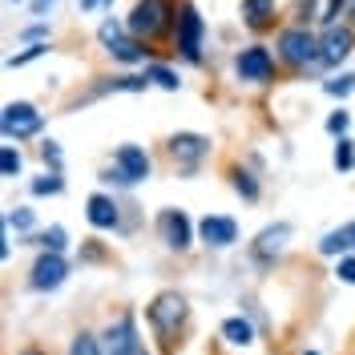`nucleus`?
<instances>
[{
    "instance_id": "1",
    "label": "nucleus",
    "mask_w": 355,
    "mask_h": 355,
    "mask_svg": "<svg viewBox=\"0 0 355 355\" xmlns=\"http://www.w3.org/2000/svg\"><path fill=\"white\" fill-rule=\"evenodd\" d=\"M146 323L157 339V355H178L182 335L190 323V303L182 291H157L154 299L146 303Z\"/></svg>"
},
{
    "instance_id": "2",
    "label": "nucleus",
    "mask_w": 355,
    "mask_h": 355,
    "mask_svg": "<svg viewBox=\"0 0 355 355\" xmlns=\"http://www.w3.org/2000/svg\"><path fill=\"white\" fill-rule=\"evenodd\" d=\"M275 57L279 65L303 77V73H319L323 69V49H319V28L311 24H283L275 28Z\"/></svg>"
},
{
    "instance_id": "3",
    "label": "nucleus",
    "mask_w": 355,
    "mask_h": 355,
    "mask_svg": "<svg viewBox=\"0 0 355 355\" xmlns=\"http://www.w3.org/2000/svg\"><path fill=\"white\" fill-rule=\"evenodd\" d=\"M178 12H182V0H133L130 24L133 37H141L146 44H157V41H174V28H178Z\"/></svg>"
},
{
    "instance_id": "4",
    "label": "nucleus",
    "mask_w": 355,
    "mask_h": 355,
    "mask_svg": "<svg viewBox=\"0 0 355 355\" xmlns=\"http://www.w3.org/2000/svg\"><path fill=\"white\" fill-rule=\"evenodd\" d=\"M279 57L266 49L263 41H250L246 49H239L234 53V73H239V81H246V85H275L279 81Z\"/></svg>"
},
{
    "instance_id": "5",
    "label": "nucleus",
    "mask_w": 355,
    "mask_h": 355,
    "mask_svg": "<svg viewBox=\"0 0 355 355\" xmlns=\"http://www.w3.org/2000/svg\"><path fill=\"white\" fill-rule=\"evenodd\" d=\"M202 37H206V21H202V12L190 4V0H182L178 28H174V49H178V57H182L186 65H202Z\"/></svg>"
},
{
    "instance_id": "6",
    "label": "nucleus",
    "mask_w": 355,
    "mask_h": 355,
    "mask_svg": "<svg viewBox=\"0 0 355 355\" xmlns=\"http://www.w3.org/2000/svg\"><path fill=\"white\" fill-rule=\"evenodd\" d=\"M101 347H105V355H146V343H141L133 311H121V315H113L110 323H105Z\"/></svg>"
},
{
    "instance_id": "7",
    "label": "nucleus",
    "mask_w": 355,
    "mask_h": 355,
    "mask_svg": "<svg viewBox=\"0 0 355 355\" xmlns=\"http://www.w3.org/2000/svg\"><path fill=\"white\" fill-rule=\"evenodd\" d=\"M44 130V113L33 105V101H8L4 113H0V133L4 141H28Z\"/></svg>"
},
{
    "instance_id": "8",
    "label": "nucleus",
    "mask_w": 355,
    "mask_h": 355,
    "mask_svg": "<svg viewBox=\"0 0 355 355\" xmlns=\"http://www.w3.org/2000/svg\"><path fill=\"white\" fill-rule=\"evenodd\" d=\"M166 154H170V162H174L182 174H194L202 162L210 157V137L206 133H170V141H166Z\"/></svg>"
},
{
    "instance_id": "9",
    "label": "nucleus",
    "mask_w": 355,
    "mask_h": 355,
    "mask_svg": "<svg viewBox=\"0 0 355 355\" xmlns=\"http://www.w3.org/2000/svg\"><path fill=\"white\" fill-rule=\"evenodd\" d=\"M157 234H162V243L170 246L174 254H186L190 246L198 243V226L190 222L186 210H178V206H166L157 214Z\"/></svg>"
},
{
    "instance_id": "10",
    "label": "nucleus",
    "mask_w": 355,
    "mask_h": 355,
    "mask_svg": "<svg viewBox=\"0 0 355 355\" xmlns=\"http://www.w3.org/2000/svg\"><path fill=\"white\" fill-rule=\"evenodd\" d=\"M69 279V259L65 254H57V250H41L37 254V263L28 266V287L49 295V291H61Z\"/></svg>"
},
{
    "instance_id": "11",
    "label": "nucleus",
    "mask_w": 355,
    "mask_h": 355,
    "mask_svg": "<svg viewBox=\"0 0 355 355\" xmlns=\"http://www.w3.org/2000/svg\"><path fill=\"white\" fill-rule=\"evenodd\" d=\"M319 49H323V69H339L355 53V28L347 21L323 24L319 28Z\"/></svg>"
},
{
    "instance_id": "12",
    "label": "nucleus",
    "mask_w": 355,
    "mask_h": 355,
    "mask_svg": "<svg viewBox=\"0 0 355 355\" xmlns=\"http://www.w3.org/2000/svg\"><path fill=\"white\" fill-rule=\"evenodd\" d=\"M291 234H295L291 222H270V226H263V230L254 234V243H250V259L259 266H275V259L287 250Z\"/></svg>"
},
{
    "instance_id": "13",
    "label": "nucleus",
    "mask_w": 355,
    "mask_h": 355,
    "mask_svg": "<svg viewBox=\"0 0 355 355\" xmlns=\"http://www.w3.org/2000/svg\"><path fill=\"white\" fill-rule=\"evenodd\" d=\"M198 243L210 246V250H226V246L239 243V222L230 214H206L198 222Z\"/></svg>"
},
{
    "instance_id": "14",
    "label": "nucleus",
    "mask_w": 355,
    "mask_h": 355,
    "mask_svg": "<svg viewBox=\"0 0 355 355\" xmlns=\"http://www.w3.org/2000/svg\"><path fill=\"white\" fill-rule=\"evenodd\" d=\"M85 218H89L93 230H117V226H121V206H117L113 194L97 190V194L85 198Z\"/></svg>"
},
{
    "instance_id": "15",
    "label": "nucleus",
    "mask_w": 355,
    "mask_h": 355,
    "mask_svg": "<svg viewBox=\"0 0 355 355\" xmlns=\"http://www.w3.org/2000/svg\"><path fill=\"white\" fill-rule=\"evenodd\" d=\"M113 166H121V174L137 186V182H146V178H150V170H154V157L146 154L141 146L125 141V146H117V150H113Z\"/></svg>"
},
{
    "instance_id": "16",
    "label": "nucleus",
    "mask_w": 355,
    "mask_h": 355,
    "mask_svg": "<svg viewBox=\"0 0 355 355\" xmlns=\"http://www.w3.org/2000/svg\"><path fill=\"white\" fill-rule=\"evenodd\" d=\"M243 24L254 37L275 33V24H279V0H243Z\"/></svg>"
},
{
    "instance_id": "17",
    "label": "nucleus",
    "mask_w": 355,
    "mask_h": 355,
    "mask_svg": "<svg viewBox=\"0 0 355 355\" xmlns=\"http://www.w3.org/2000/svg\"><path fill=\"white\" fill-rule=\"evenodd\" d=\"M218 335L230 343V347H254V323H250L246 315H230V319H222Z\"/></svg>"
},
{
    "instance_id": "18",
    "label": "nucleus",
    "mask_w": 355,
    "mask_h": 355,
    "mask_svg": "<svg viewBox=\"0 0 355 355\" xmlns=\"http://www.w3.org/2000/svg\"><path fill=\"white\" fill-rule=\"evenodd\" d=\"M230 190H234L243 202H259V198H263L259 178L250 174V170H243V166H230Z\"/></svg>"
},
{
    "instance_id": "19",
    "label": "nucleus",
    "mask_w": 355,
    "mask_h": 355,
    "mask_svg": "<svg viewBox=\"0 0 355 355\" xmlns=\"http://www.w3.org/2000/svg\"><path fill=\"white\" fill-rule=\"evenodd\" d=\"M24 243L37 246V250H57V254H65V246H69V230L61 226V222H53L49 230H41V234H28Z\"/></svg>"
},
{
    "instance_id": "20",
    "label": "nucleus",
    "mask_w": 355,
    "mask_h": 355,
    "mask_svg": "<svg viewBox=\"0 0 355 355\" xmlns=\"http://www.w3.org/2000/svg\"><path fill=\"white\" fill-rule=\"evenodd\" d=\"M347 250H352V234H347V226L327 230V234L319 239V254H323V259H343Z\"/></svg>"
},
{
    "instance_id": "21",
    "label": "nucleus",
    "mask_w": 355,
    "mask_h": 355,
    "mask_svg": "<svg viewBox=\"0 0 355 355\" xmlns=\"http://www.w3.org/2000/svg\"><path fill=\"white\" fill-rule=\"evenodd\" d=\"M4 226L17 230L21 239H28V234H37V210H28V206H12V210L4 214Z\"/></svg>"
},
{
    "instance_id": "22",
    "label": "nucleus",
    "mask_w": 355,
    "mask_h": 355,
    "mask_svg": "<svg viewBox=\"0 0 355 355\" xmlns=\"http://www.w3.org/2000/svg\"><path fill=\"white\" fill-rule=\"evenodd\" d=\"M33 198H57V194H65V178L61 170H44L41 178H33Z\"/></svg>"
},
{
    "instance_id": "23",
    "label": "nucleus",
    "mask_w": 355,
    "mask_h": 355,
    "mask_svg": "<svg viewBox=\"0 0 355 355\" xmlns=\"http://www.w3.org/2000/svg\"><path fill=\"white\" fill-rule=\"evenodd\" d=\"M150 89V77L141 73V77H133V73H125V77H105V85L97 89V93H146Z\"/></svg>"
},
{
    "instance_id": "24",
    "label": "nucleus",
    "mask_w": 355,
    "mask_h": 355,
    "mask_svg": "<svg viewBox=\"0 0 355 355\" xmlns=\"http://www.w3.org/2000/svg\"><path fill=\"white\" fill-rule=\"evenodd\" d=\"M146 77H150V85L166 89V93H178V89H182L178 73L170 65H162V61H146Z\"/></svg>"
},
{
    "instance_id": "25",
    "label": "nucleus",
    "mask_w": 355,
    "mask_h": 355,
    "mask_svg": "<svg viewBox=\"0 0 355 355\" xmlns=\"http://www.w3.org/2000/svg\"><path fill=\"white\" fill-rule=\"evenodd\" d=\"M323 93H327V97H335V101L352 97V93H355V73H347V69H339V73H331V77L323 81Z\"/></svg>"
},
{
    "instance_id": "26",
    "label": "nucleus",
    "mask_w": 355,
    "mask_h": 355,
    "mask_svg": "<svg viewBox=\"0 0 355 355\" xmlns=\"http://www.w3.org/2000/svg\"><path fill=\"white\" fill-rule=\"evenodd\" d=\"M331 166L339 170V174H352V170H355V141H352V137H335Z\"/></svg>"
},
{
    "instance_id": "27",
    "label": "nucleus",
    "mask_w": 355,
    "mask_h": 355,
    "mask_svg": "<svg viewBox=\"0 0 355 355\" xmlns=\"http://www.w3.org/2000/svg\"><path fill=\"white\" fill-rule=\"evenodd\" d=\"M323 17V0H295L291 4V24H319Z\"/></svg>"
},
{
    "instance_id": "28",
    "label": "nucleus",
    "mask_w": 355,
    "mask_h": 355,
    "mask_svg": "<svg viewBox=\"0 0 355 355\" xmlns=\"http://www.w3.org/2000/svg\"><path fill=\"white\" fill-rule=\"evenodd\" d=\"M65 355H105V347H101V335L77 331L73 339H69V352Z\"/></svg>"
},
{
    "instance_id": "29",
    "label": "nucleus",
    "mask_w": 355,
    "mask_h": 355,
    "mask_svg": "<svg viewBox=\"0 0 355 355\" xmlns=\"http://www.w3.org/2000/svg\"><path fill=\"white\" fill-rule=\"evenodd\" d=\"M21 170H24V157H21V150L8 141V146H0V178H21Z\"/></svg>"
},
{
    "instance_id": "30",
    "label": "nucleus",
    "mask_w": 355,
    "mask_h": 355,
    "mask_svg": "<svg viewBox=\"0 0 355 355\" xmlns=\"http://www.w3.org/2000/svg\"><path fill=\"white\" fill-rule=\"evenodd\" d=\"M125 33H130V24H125V21L105 17V21L97 24V44H101V49H110V44L117 41V37H125Z\"/></svg>"
},
{
    "instance_id": "31",
    "label": "nucleus",
    "mask_w": 355,
    "mask_h": 355,
    "mask_svg": "<svg viewBox=\"0 0 355 355\" xmlns=\"http://www.w3.org/2000/svg\"><path fill=\"white\" fill-rule=\"evenodd\" d=\"M355 121H352V113L343 110V105H339V110L335 113H327V121H323V130L331 133V137H347V130H352Z\"/></svg>"
},
{
    "instance_id": "32",
    "label": "nucleus",
    "mask_w": 355,
    "mask_h": 355,
    "mask_svg": "<svg viewBox=\"0 0 355 355\" xmlns=\"http://www.w3.org/2000/svg\"><path fill=\"white\" fill-rule=\"evenodd\" d=\"M347 8H352V0H323V17H319V28L323 24H339L347 17Z\"/></svg>"
},
{
    "instance_id": "33",
    "label": "nucleus",
    "mask_w": 355,
    "mask_h": 355,
    "mask_svg": "<svg viewBox=\"0 0 355 355\" xmlns=\"http://www.w3.org/2000/svg\"><path fill=\"white\" fill-rule=\"evenodd\" d=\"M335 279L343 287H355V250H347L343 259H335Z\"/></svg>"
},
{
    "instance_id": "34",
    "label": "nucleus",
    "mask_w": 355,
    "mask_h": 355,
    "mask_svg": "<svg viewBox=\"0 0 355 355\" xmlns=\"http://www.w3.org/2000/svg\"><path fill=\"white\" fill-rule=\"evenodd\" d=\"M41 162L49 166V170H61L65 166V154H61V146L49 137V141H41Z\"/></svg>"
},
{
    "instance_id": "35",
    "label": "nucleus",
    "mask_w": 355,
    "mask_h": 355,
    "mask_svg": "<svg viewBox=\"0 0 355 355\" xmlns=\"http://www.w3.org/2000/svg\"><path fill=\"white\" fill-rule=\"evenodd\" d=\"M49 53V41H41V44H28L24 53H17V57H8V69H21V65H28V61H37V57H44Z\"/></svg>"
},
{
    "instance_id": "36",
    "label": "nucleus",
    "mask_w": 355,
    "mask_h": 355,
    "mask_svg": "<svg viewBox=\"0 0 355 355\" xmlns=\"http://www.w3.org/2000/svg\"><path fill=\"white\" fill-rule=\"evenodd\" d=\"M49 37H53L49 21H37V24H28V28H21V41H28V44H41V41H49Z\"/></svg>"
},
{
    "instance_id": "37",
    "label": "nucleus",
    "mask_w": 355,
    "mask_h": 355,
    "mask_svg": "<svg viewBox=\"0 0 355 355\" xmlns=\"http://www.w3.org/2000/svg\"><path fill=\"white\" fill-rule=\"evenodd\" d=\"M28 8H33V17H41V21H49V12L57 8V0H28Z\"/></svg>"
},
{
    "instance_id": "38",
    "label": "nucleus",
    "mask_w": 355,
    "mask_h": 355,
    "mask_svg": "<svg viewBox=\"0 0 355 355\" xmlns=\"http://www.w3.org/2000/svg\"><path fill=\"white\" fill-rule=\"evenodd\" d=\"M81 259H85V263H101V259H105V250L97 246V239H89V246H85V254H81Z\"/></svg>"
},
{
    "instance_id": "39",
    "label": "nucleus",
    "mask_w": 355,
    "mask_h": 355,
    "mask_svg": "<svg viewBox=\"0 0 355 355\" xmlns=\"http://www.w3.org/2000/svg\"><path fill=\"white\" fill-rule=\"evenodd\" d=\"M17 355H49V352H44V347H37V343H24Z\"/></svg>"
},
{
    "instance_id": "40",
    "label": "nucleus",
    "mask_w": 355,
    "mask_h": 355,
    "mask_svg": "<svg viewBox=\"0 0 355 355\" xmlns=\"http://www.w3.org/2000/svg\"><path fill=\"white\" fill-rule=\"evenodd\" d=\"M81 8H85V12H93V8H101V0H81Z\"/></svg>"
},
{
    "instance_id": "41",
    "label": "nucleus",
    "mask_w": 355,
    "mask_h": 355,
    "mask_svg": "<svg viewBox=\"0 0 355 355\" xmlns=\"http://www.w3.org/2000/svg\"><path fill=\"white\" fill-rule=\"evenodd\" d=\"M343 21H347V24L355 28V0H352V8H347V17H343Z\"/></svg>"
},
{
    "instance_id": "42",
    "label": "nucleus",
    "mask_w": 355,
    "mask_h": 355,
    "mask_svg": "<svg viewBox=\"0 0 355 355\" xmlns=\"http://www.w3.org/2000/svg\"><path fill=\"white\" fill-rule=\"evenodd\" d=\"M347 234H352V250H355V222H347Z\"/></svg>"
},
{
    "instance_id": "43",
    "label": "nucleus",
    "mask_w": 355,
    "mask_h": 355,
    "mask_svg": "<svg viewBox=\"0 0 355 355\" xmlns=\"http://www.w3.org/2000/svg\"><path fill=\"white\" fill-rule=\"evenodd\" d=\"M101 8H113V0H101Z\"/></svg>"
},
{
    "instance_id": "44",
    "label": "nucleus",
    "mask_w": 355,
    "mask_h": 355,
    "mask_svg": "<svg viewBox=\"0 0 355 355\" xmlns=\"http://www.w3.org/2000/svg\"><path fill=\"white\" fill-rule=\"evenodd\" d=\"M303 355H323V352H303Z\"/></svg>"
},
{
    "instance_id": "45",
    "label": "nucleus",
    "mask_w": 355,
    "mask_h": 355,
    "mask_svg": "<svg viewBox=\"0 0 355 355\" xmlns=\"http://www.w3.org/2000/svg\"><path fill=\"white\" fill-rule=\"evenodd\" d=\"M8 4H24V0H8Z\"/></svg>"
},
{
    "instance_id": "46",
    "label": "nucleus",
    "mask_w": 355,
    "mask_h": 355,
    "mask_svg": "<svg viewBox=\"0 0 355 355\" xmlns=\"http://www.w3.org/2000/svg\"><path fill=\"white\" fill-rule=\"evenodd\" d=\"M146 355H150V352H146Z\"/></svg>"
}]
</instances>
